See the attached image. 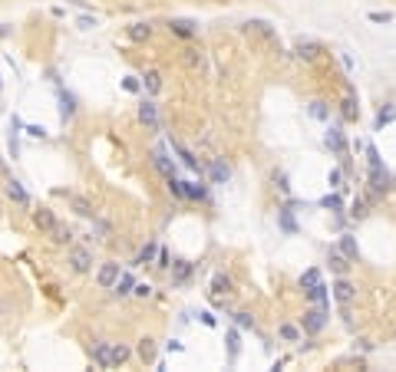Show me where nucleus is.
I'll return each instance as SVG.
<instances>
[{
	"mask_svg": "<svg viewBox=\"0 0 396 372\" xmlns=\"http://www.w3.org/2000/svg\"><path fill=\"white\" fill-rule=\"evenodd\" d=\"M142 83H145V89H149V92H159V89H162V76H159L155 69H149V73H145Z\"/></svg>",
	"mask_w": 396,
	"mask_h": 372,
	"instance_id": "nucleus-14",
	"label": "nucleus"
},
{
	"mask_svg": "<svg viewBox=\"0 0 396 372\" xmlns=\"http://www.w3.org/2000/svg\"><path fill=\"white\" fill-rule=\"evenodd\" d=\"M234 323H238V326H244V329H251V326H254V319L248 316V313H234Z\"/></svg>",
	"mask_w": 396,
	"mask_h": 372,
	"instance_id": "nucleus-36",
	"label": "nucleus"
},
{
	"mask_svg": "<svg viewBox=\"0 0 396 372\" xmlns=\"http://www.w3.org/2000/svg\"><path fill=\"white\" fill-rule=\"evenodd\" d=\"M343 115H347V119H353V115H357V102H353V99H347V102H343Z\"/></svg>",
	"mask_w": 396,
	"mask_h": 372,
	"instance_id": "nucleus-41",
	"label": "nucleus"
},
{
	"mask_svg": "<svg viewBox=\"0 0 396 372\" xmlns=\"http://www.w3.org/2000/svg\"><path fill=\"white\" fill-rule=\"evenodd\" d=\"M122 86H126V89H129V92H139V79H122Z\"/></svg>",
	"mask_w": 396,
	"mask_h": 372,
	"instance_id": "nucleus-43",
	"label": "nucleus"
},
{
	"mask_svg": "<svg viewBox=\"0 0 396 372\" xmlns=\"http://www.w3.org/2000/svg\"><path fill=\"white\" fill-rule=\"evenodd\" d=\"M320 204H324V208H330V211H340V198H337V195H327Z\"/></svg>",
	"mask_w": 396,
	"mask_h": 372,
	"instance_id": "nucleus-35",
	"label": "nucleus"
},
{
	"mask_svg": "<svg viewBox=\"0 0 396 372\" xmlns=\"http://www.w3.org/2000/svg\"><path fill=\"white\" fill-rule=\"evenodd\" d=\"M149 23H132V30H129V36L132 40H149Z\"/></svg>",
	"mask_w": 396,
	"mask_h": 372,
	"instance_id": "nucleus-20",
	"label": "nucleus"
},
{
	"mask_svg": "<svg viewBox=\"0 0 396 372\" xmlns=\"http://www.w3.org/2000/svg\"><path fill=\"white\" fill-rule=\"evenodd\" d=\"M228 343H231V359H234V356H238V333H231Z\"/></svg>",
	"mask_w": 396,
	"mask_h": 372,
	"instance_id": "nucleus-44",
	"label": "nucleus"
},
{
	"mask_svg": "<svg viewBox=\"0 0 396 372\" xmlns=\"http://www.w3.org/2000/svg\"><path fill=\"white\" fill-rule=\"evenodd\" d=\"M50 234H53V241H56V244H69V237H73V234H69V230H66L63 224H56V228L50 230Z\"/></svg>",
	"mask_w": 396,
	"mask_h": 372,
	"instance_id": "nucleus-28",
	"label": "nucleus"
},
{
	"mask_svg": "<svg viewBox=\"0 0 396 372\" xmlns=\"http://www.w3.org/2000/svg\"><path fill=\"white\" fill-rule=\"evenodd\" d=\"M300 284H304V286H317L320 284V270H317V267H310L307 274L300 277Z\"/></svg>",
	"mask_w": 396,
	"mask_h": 372,
	"instance_id": "nucleus-30",
	"label": "nucleus"
},
{
	"mask_svg": "<svg viewBox=\"0 0 396 372\" xmlns=\"http://www.w3.org/2000/svg\"><path fill=\"white\" fill-rule=\"evenodd\" d=\"M281 228L287 230V234H294L297 230V224H294V218H291V211H281Z\"/></svg>",
	"mask_w": 396,
	"mask_h": 372,
	"instance_id": "nucleus-32",
	"label": "nucleus"
},
{
	"mask_svg": "<svg viewBox=\"0 0 396 372\" xmlns=\"http://www.w3.org/2000/svg\"><path fill=\"white\" fill-rule=\"evenodd\" d=\"M139 356H142L145 362H152V359H155V346H152V340H142V343H139Z\"/></svg>",
	"mask_w": 396,
	"mask_h": 372,
	"instance_id": "nucleus-25",
	"label": "nucleus"
},
{
	"mask_svg": "<svg viewBox=\"0 0 396 372\" xmlns=\"http://www.w3.org/2000/svg\"><path fill=\"white\" fill-rule=\"evenodd\" d=\"M211 286H215V293H228L231 290V280L225 274H215V280H211Z\"/></svg>",
	"mask_w": 396,
	"mask_h": 372,
	"instance_id": "nucleus-22",
	"label": "nucleus"
},
{
	"mask_svg": "<svg viewBox=\"0 0 396 372\" xmlns=\"http://www.w3.org/2000/svg\"><path fill=\"white\" fill-rule=\"evenodd\" d=\"M300 326H304V333H320V329L327 326V313H324V307L307 310L304 319H300Z\"/></svg>",
	"mask_w": 396,
	"mask_h": 372,
	"instance_id": "nucleus-2",
	"label": "nucleus"
},
{
	"mask_svg": "<svg viewBox=\"0 0 396 372\" xmlns=\"http://www.w3.org/2000/svg\"><path fill=\"white\" fill-rule=\"evenodd\" d=\"M7 195L17 201V204H23V208H30V195L20 188V181H7Z\"/></svg>",
	"mask_w": 396,
	"mask_h": 372,
	"instance_id": "nucleus-10",
	"label": "nucleus"
},
{
	"mask_svg": "<svg viewBox=\"0 0 396 372\" xmlns=\"http://www.w3.org/2000/svg\"><path fill=\"white\" fill-rule=\"evenodd\" d=\"M172 30H175L178 36H192V33H195V23H188V20H175V23H172Z\"/></svg>",
	"mask_w": 396,
	"mask_h": 372,
	"instance_id": "nucleus-24",
	"label": "nucleus"
},
{
	"mask_svg": "<svg viewBox=\"0 0 396 372\" xmlns=\"http://www.w3.org/2000/svg\"><path fill=\"white\" fill-rule=\"evenodd\" d=\"M126 359H129V349H126L122 343H119V346H112V366H122Z\"/></svg>",
	"mask_w": 396,
	"mask_h": 372,
	"instance_id": "nucleus-27",
	"label": "nucleus"
},
{
	"mask_svg": "<svg viewBox=\"0 0 396 372\" xmlns=\"http://www.w3.org/2000/svg\"><path fill=\"white\" fill-rule=\"evenodd\" d=\"M119 263H102L99 267V274H96V284L102 286V290H112V286L119 284Z\"/></svg>",
	"mask_w": 396,
	"mask_h": 372,
	"instance_id": "nucleus-3",
	"label": "nucleus"
},
{
	"mask_svg": "<svg viewBox=\"0 0 396 372\" xmlns=\"http://www.w3.org/2000/svg\"><path fill=\"white\" fill-rule=\"evenodd\" d=\"M27 135H33V139H46V129H43V125H27Z\"/></svg>",
	"mask_w": 396,
	"mask_h": 372,
	"instance_id": "nucleus-40",
	"label": "nucleus"
},
{
	"mask_svg": "<svg viewBox=\"0 0 396 372\" xmlns=\"http://www.w3.org/2000/svg\"><path fill=\"white\" fill-rule=\"evenodd\" d=\"M330 290H333V296L340 300L343 307H347V303H353V296H357V286H353L350 280H337V284L330 286Z\"/></svg>",
	"mask_w": 396,
	"mask_h": 372,
	"instance_id": "nucleus-5",
	"label": "nucleus"
},
{
	"mask_svg": "<svg viewBox=\"0 0 396 372\" xmlns=\"http://www.w3.org/2000/svg\"><path fill=\"white\" fill-rule=\"evenodd\" d=\"M152 158H155V168H159V172H162L165 178H172V175H175V165L165 158V148H155V155H152Z\"/></svg>",
	"mask_w": 396,
	"mask_h": 372,
	"instance_id": "nucleus-9",
	"label": "nucleus"
},
{
	"mask_svg": "<svg viewBox=\"0 0 396 372\" xmlns=\"http://www.w3.org/2000/svg\"><path fill=\"white\" fill-rule=\"evenodd\" d=\"M393 115H396L393 109H383V112H380V115H376V129H383L386 122H393Z\"/></svg>",
	"mask_w": 396,
	"mask_h": 372,
	"instance_id": "nucleus-33",
	"label": "nucleus"
},
{
	"mask_svg": "<svg viewBox=\"0 0 396 372\" xmlns=\"http://www.w3.org/2000/svg\"><path fill=\"white\" fill-rule=\"evenodd\" d=\"M366 155H370V185H373V195H380V191H386V172H383V162H380V152H376L373 145L366 148Z\"/></svg>",
	"mask_w": 396,
	"mask_h": 372,
	"instance_id": "nucleus-1",
	"label": "nucleus"
},
{
	"mask_svg": "<svg viewBox=\"0 0 396 372\" xmlns=\"http://www.w3.org/2000/svg\"><path fill=\"white\" fill-rule=\"evenodd\" d=\"M76 27H79V30H93V27H96V17H79Z\"/></svg>",
	"mask_w": 396,
	"mask_h": 372,
	"instance_id": "nucleus-39",
	"label": "nucleus"
},
{
	"mask_svg": "<svg viewBox=\"0 0 396 372\" xmlns=\"http://www.w3.org/2000/svg\"><path fill=\"white\" fill-rule=\"evenodd\" d=\"M366 20H370V23H393V13H390V10H370V13H366Z\"/></svg>",
	"mask_w": 396,
	"mask_h": 372,
	"instance_id": "nucleus-19",
	"label": "nucleus"
},
{
	"mask_svg": "<svg viewBox=\"0 0 396 372\" xmlns=\"http://www.w3.org/2000/svg\"><path fill=\"white\" fill-rule=\"evenodd\" d=\"M139 115H142V122H145V125H152V129L159 125V112H155V106H152V102H142Z\"/></svg>",
	"mask_w": 396,
	"mask_h": 372,
	"instance_id": "nucleus-12",
	"label": "nucleus"
},
{
	"mask_svg": "<svg viewBox=\"0 0 396 372\" xmlns=\"http://www.w3.org/2000/svg\"><path fill=\"white\" fill-rule=\"evenodd\" d=\"M307 296L314 300V303H320V307H324V303H327V286H324V284H317V286H307Z\"/></svg>",
	"mask_w": 396,
	"mask_h": 372,
	"instance_id": "nucleus-16",
	"label": "nucleus"
},
{
	"mask_svg": "<svg viewBox=\"0 0 396 372\" xmlns=\"http://www.w3.org/2000/svg\"><path fill=\"white\" fill-rule=\"evenodd\" d=\"M93 359H96V366H102V369H112V346L109 343H96Z\"/></svg>",
	"mask_w": 396,
	"mask_h": 372,
	"instance_id": "nucleus-7",
	"label": "nucleus"
},
{
	"mask_svg": "<svg viewBox=\"0 0 396 372\" xmlns=\"http://www.w3.org/2000/svg\"><path fill=\"white\" fill-rule=\"evenodd\" d=\"M310 115H317V119H327V109H324V102H310Z\"/></svg>",
	"mask_w": 396,
	"mask_h": 372,
	"instance_id": "nucleus-38",
	"label": "nucleus"
},
{
	"mask_svg": "<svg viewBox=\"0 0 396 372\" xmlns=\"http://www.w3.org/2000/svg\"><path fill=\"white\" fill-rule=\"evenodd\" d=\"M132 290H135V284H132V277H129V274H122V277H119V284L112 286V293H119V296L132 293Z\"/></svg>",
	"mask_w": 396,
	"mask_h": 372,
	"instance_id": "nucleus-15",
	"label": "nucleus"
},
{
	"mask_svg": "<svg viewBox=\"0 0 396 372\" xmlns=\"http://www.w3.org/2000/svg\"><path fill=\"white\" fill-rule=\"evenodd\" d=\"M60 102H63V106H60V115H63V122L73 119V99H69V96H60Z\"/></svg>",
	"mask_w": 396,
	"mask_h": 372,
	"instance_id": "nucleus-31",
	"label": "nucleus"
},
{
	"mask_svg": "<svg viewBox=\"0 0 396 372\" xmlns=\"http://www.w3.org/2000/svg\"><path fill=\"white\" fill-rule=\"evenodd\" d=\"M69 263H73L76 274H86L89 267H93V254H89L86 247H73V251H69Z\"/></svg>",
	"mask_w": 396,
	"mask_h": 372,
	"instance_id": "nucleus-4",
	"label": "nucleus"
},
{
	"mask_svg": "<svg viewBox=\"0 0 396 372\" xmlns=\"http://www.w3.org/2000/svg\"><path fill=\"white\" fill-rule=\"evenodd\" d=\"M327 145H330V148H333L337 155H343V152H347V142H343L340 129H327Z\"/></svg>",
	"mask_w": 396,
	"mask_h": 372,
	"instance_id": "nucleus-11",
	"label": "nucleus"
},
{
	"mask_svg": "<svg viewBox=\"0 0 396 372\" xmlns=\"http://www.w3.org/2000/svg\"><path fill=\"white\" fill-rule=\"evenodd\" d=\"M33 221H36V228L46 230V234L56 228V214H53L50 208H36V211H33Z\"/></svg>",
	"mask_w": 396,
	"mask_h": 372,
	"instance_id": "nucleus-6",
	"label": "nucleus"
},
{
	"mask_svg": "<svg viewBox=\"0 0 396 372\" xmlns=\"http://www.w3.org/2000/svg\"><path fill=\"white\" fill-rule=\"evenodd\" d=\"M281 340L297 343V340H300V329H297V326H291V323H284V326H281Z\"/></svg>",
	"mask_w": 396,
	"mask_h": 372,
	"instance_id": "nucleus-23",
	"label": "nucleus"
},
{
	"mask_svg": "<svg viewBox=\"0 0 396 372\" xmlns=\"http://www.w3.org/2000/svg\"><path fill=\"white\" fill-rule=\"evenodd\" d=\"M132 293H135V296H149V293H152V286H149V284H135Z\"/></svg>",
	"mask_w": 396,
	"mask_h": 372,
	"instance_id": "nucleus-42",
	"label": "nucleus"
},
{
	"mask_svg": "<svg viewBox=\"0 0 396 372\" xmlns=\"http://www.w3.org/2000/svg\"><path fill=\"white\" fill-rule=\"evenodd\" d=\"M297 56L314 59V56H317V43H304V40H300V43H297Z\"/></svg>",
	"mask_w": 396,
	"mask_h": 372,
	"instance_id": "nucleus-21",
	"label": "nucleus"
},
{
	"mask_svg": "<svg viewBox=\"0 0 396 372\" xmlns=\"http://www.w3.org/2000/svg\"><path fill=\"white\" fill-rule=\"evenodd\" d=\"M340 254H347L350 260H357V241H353L350 234H343V241H340Z\"/></svg>",
	"mask_w": 396,
	"mask_h": 372,
	"instance_id": "nucleus-17",
	"label": "nucleus"
},
{
	"mask_svg": "<svg viewBox=\"0 0 396 372\" xmlns=\"http://www.w3.org/2000/svg\"><path fill=\"white\" fill-rule=\"evenodd\" d=\"M172 148H175V152L182 155V162H185L188 168H195V172H198V162H195V158H192V152H188V148H182V145H178V142H172Z\"/></svg>",
	"mask_w": 396,
	"mask_h": 372,
	"instance_id": "nucleus-26",
	"label": "nucleus"
},
{
	"mask_svg": "<svg viewBox=\"0 0 396 372\" xmlns=\"http://www.w3.org/2000/svg\"><path fill=\"white\" fill-rule=\"evenodd\" d=\"M73 201V211H76L79 218H93V204H89L86 198H69Z\"/></svg>",
	"mask_w": 396,
	"mask_h": 372,
	"instance_id": "nucleus-13",
	"label": "nucleus"
},
{
	"mask_svg": "<svg viewBox=\"0 0 396 372\" xmlns=\"http://www.w3.org/2000/svg\"><path fill=\"white\" fill-rule=\"evenodd\" d=\"M228 165H221V162H215L211 165V178H215V181H218V185H225V181H228Z\"/></svg>",
	"mask_w": 396,
	"mask_h": 372,
	"instance_id": "nucleus-18",
	"label": "nucleus"
},
{
	"mask_svg": "<svg viewBox=\"0 0 396 372\" xmlns=\"http://www.w3.org/2000/svg\"><path fill=\"white\" fill-rule=\"evenodd\" d=\"M350 257H347V254H340V251H330V270H333V274H347V270H350Z\"/></svg>",
	"mask_w": 396,
	"mask_h": 372,
	"instance_id": "nucleus-8",
	"label": "nucleus"
},
{
	"mask_svg": "<svg viewBox=\"0 0 396 372\" xmlns=\"http://www.w3.org/2000/svg\"><path fill=\"white\" fill-rule=\"evenodd\" d=\"M152 254H155V244H145V247H142V254H139V260H135V263H149V260H152Z\"/></svg>",
	"mask_w": 396,
	"mask_h": 372,
	"instance_id": "nucleus-34",
	"label": "nucleus"
},
{
	"mask_svg": "<svg viewBox=\"0 0 396 372\" xmlns=\"http://www.w3.org/2000/svg\"><path fill=\"white\" fill-rule=\"evenodd\" d=\"M185 198H205V188H201V185H188L185 188Z\"/></svg>",
	"mask_w": 396,
	"mask_h": 372,
	"instance_id": "nucleus-37",
	"label": "nucleus"
},
{
	"mask_svg": "<svg viewBox=\"0 0 396 372\" xmlns=\"http://www.w3.org/2000/svg\"><path fill=\"white\" fill-rule=\"evenodd\" d=\"M188 277H192V263L178 260V263H175V280H178V284H182V280H188Z\"/></svg>",
	"mask_w": 396,
	"mask_h": 372,
	"instance_id": "nucleus-29",
	"label": "nucleus"
}]
</instances>
